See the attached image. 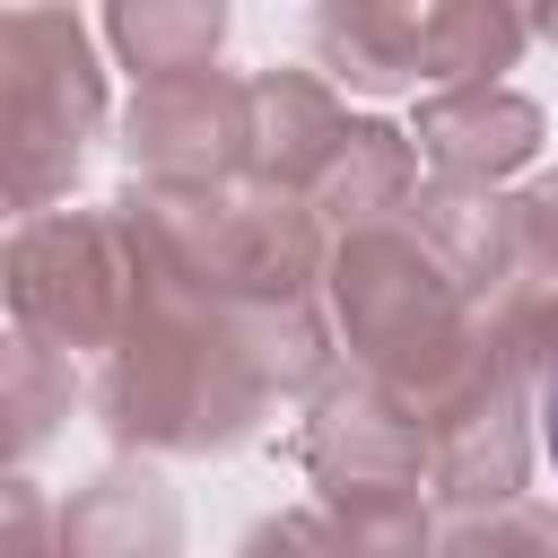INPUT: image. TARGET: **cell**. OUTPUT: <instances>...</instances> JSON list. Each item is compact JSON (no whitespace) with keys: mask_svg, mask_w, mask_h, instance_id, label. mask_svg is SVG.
<instances>
[{"mask_svg":"<svg viewBox=\"0 0 558 558\" xmlns=\"http://www.w3.org/2000/svg\"><path fill=\"white\" fill-rule=\"evenodd\" d=\"M541 436H549V462H558V375H549V401H541Z\"/></svg>","mask_w":558,"mask_h":558,"instance_id":"1","label":"cell"}]
</instances>
